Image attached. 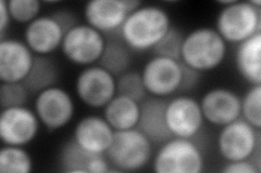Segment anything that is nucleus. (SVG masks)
Instances as JSON below:
<instances>
[{
	"instance_id": "obj_1",
	"label": "nucleus",
	"mask_w": 261,
	"mask_h": 173,
	"mask_svg": "<svg viewBox=\"0 0 261 173\" xmlns=\"http://www.w3.org/2000/svg\"><path fill=\"white\" fill-rule=\"evenodd\" d=\"M170 28V16L165 9L143 5L127 15L119 31L130 50L147 51L152 50Z\"/></svg>"
},
{
	"instance_id": "obj_2",
	"label": "nucleus",
	"mask_w": 261,
	"mask_h": 173,
	"mask_svg": "<svg viewBox=\"0 0 261 173\" xmlns=\"http://www.w3.org/2000/svg\"><path fill=\"white\" fill-rule=\"evenodd\" d=\"M226 51V43L216 29L196 28L184 37L181 62L199 73L208 72L223 63Z\"/></svg>"
},
{
	"instance_id": "obj_3",
	"label": "nucleus",
	"mask_w": 261,
	"mask_h": 173,
	"mask_svg": "<svg viewBox=\"0 0 261 173\" xmlns=\"http://www.w3.org/2000/svg\"><path fill=\"white\" fill-rule=\"evenodd\" d=\"M152 143L137 128L114 131L106 157L118 171H137L151 158Z\"/></svg>"
},
{
	"instance_id": "obj_4",
	"label": "nucleus",
	"mask_w": 261,
	"mask_h": 173,
	"mask_svg": "<svg viewBox=\"0 0 261 173\" xmlns=\"http://www.w3.org/2000/svg\"><path fill=\"white\" fill-rule=\"evenodd\" d=\"M205 159L194 140L171 137L162 143L153 158L152 168L158 173H199Z\"/></svg>"
},
{
	"instance_id": "obj_5",
	"label": "nucleus",
	"mask_w": 261,
	"mask_h": 173,
	"mask_svg": "<svg viewBox=\"0 0 261 173\" xmlns=\"http://www.w3.org/2000/svg\"><path fill=\"white\" fill-rule=\"evenodd\" d=\"M216 30L225 43L241 44L261 32V9L249 2H234L220 11Z\"/></svg>"
},
{
	"instance_id": "obj_6",
	"label": "nucleus",
	"mask_w": 261,
	"mask_h": 173,
	"mask_svg": "<svg viewBox=\"0 0 261 173\" xmlns=\"http://www.w3.org/2000/svg\"><path fill=\"white\" fill-rule=\"evenodd\" d=\"M106 46V38L88 24H77L65 32L61 51L67 60L80 66H92L99 61Z\"/></svg>"
},
{
	"instance_id": "obj_7",
	"label": "nucleus",
	"mask_w": 261,
	"mask_h": 173,
	"mask_svg": "<svg viewBox=\"0 0 261 173\" xmlns=\"http://www.w3.org/2000/svg\"><path fill=\"white\" fill-rule=\"evenodd\" d=\"M260 129L243 118L222 127L218 136V150L226 161L249 159L260 147Z\"/></svg>"
},
{
	"instance_id": "obj_8",
	"label": "nucleus",
	"mask_w": 261,
	"mask_h": 173,
	"mask_svg": "<svg viewBox=\"0 0 261 173\" xmlns=\"http://www.w3.org/2000/svg\"><path fill=\"white\" fill-rule=\"evenodd\" d=\"M141 74L148 94L157 97H167L181 90L183 63L154 55L145 64Z\"/></svg>"
},
{
	"instance_id": "obj_9",
	"label": "nucleus",
	"mask_w": 261,
	"mask_h": 173,
	"mask_svg": "<svg viewBox=\"0 0 261 173\" xmlns=\"http://www.w3.org/2000/svg\"><path fill=\"white\" fill-rule=\"evenodd\" d=\"M75 91L86 106L102 109L117 95V78L99 65H92L79 74Z\"/></svg>"
},
{
	"instance_id": "obj_10",
	"label": "nucleus",
	"mask_w": 261,
	"mask_h": 173,
	"mask_svg": "<svg viewBox=\"0 0 261 173\" xmlns=\"http://www.w3.org/2000/svg\"><path fill=\"white\" fill-rule=\"evenodd\" d=\"M74 112L72 96L60 87L54 86L36 94L35 113L48 130L54 131L67 126Z\"/></svg>"
},
{
	"instance_id": "obj_11",
	"label": "nucleus",
	"mask_w": 261,
	"mask_h": 173,
	"mask_svg": "<svg viewBox=\"0 0 261 173\" xmlns=\"http://www.w3.org/2000/svg\"><path fill=\"white\" fill-rule=\"evenodd\" d=\"M200 104L195 98L178 95L171 98L166 107V121L173 136L193 140L203 126Z\"/></svg>"
},
{
	"instance_id": "obj_12",
	"label": "nucleus",
	"mask_w": 261,
	"mask_h": 173,
	"mask_svg": "<svg viewBox=\"0 0 261 173\" xmlns=\"http://www.w3.org/2000/svg\"><path fill=\"white\" fill-rule=\"evenodd\" d=\"M39 119L25 106L4 109L0 115V139L5 145L24 146L35 140Z\"/></svg>"
},
{
	"instance_id": "obj_13",
	"label": "nucleus",
	"mask_w": 261,
	"mask_h": 173,
	"mask_svg": "<svg viewBox=\"0 0 261 173\" xmlns=\"http://www.w3.org/2000/svg\"><path fill=\"white\" fill-rule=\"evenodd\" d=\"M203 119L223 127L241 118V96L226 88H215L203 94L200 101Z\"/></svg>"
},
{
	"instance_id": "obj_14",
	"label": "nucleus",
	"mask_w": 261,
	"mask_h": 173,
	"mask_svg": "<svg viewBox=\"0 0 261 173\" xmlns=\"http://www.w3.org/2000/svg\"><path fill=\"white\" fill-rule=\"evenodd\" d=\"M35 54L24 41L8 38L0 40V80L23 82L34 63Z\"/></svg>"
},
{
	"instance_id": "obj_15",
	"label": "nucleus",
	"mask_w": 261,
	"mask_h": 173,
	"mask_svg": "<svg viewBox=\"0 0 261 173\" xmlns=\"http://www.w3.org/2000/svg\"><path fill=\"white\" fill-rule=\"evenodd\" d=\"M128 14L125 0H92L84 8L88 25L102 34L120 30Z\"/></svg>"
},
{
	"instance_id": "obj_16",
	"label": "nucleus",
	"mask_w": 261,
	"mask_h": 173,
	"mask_svg": "<svg viewBox=\"0 0 261 173\" xmlns=\"http://www.w3.org/2000/svg\"><path fill=\"white\" fill-rule=\"evenodd\" d=\"M64 32L51 15H40L28 24L24 43L36 55H49L61 47Z\"/></svg>"
},
{
	"instance_id": "obj_17",
	"label": "nucleus",
	"mask_w": 261,
	"mask_h": 173,
	"mask_svg": "<svg viewBox=\"0 0 261 173\" xmlns=\"http://www.w3.org/2000/svg\"><path fill=\"white\" fill-rule=\"evenodd\" d=\"M58 161L60 169L67 173H106L111 171V164L106 155L87 152L73 139L62 145Z\"/></svg>"
},
{
	"instance_id": "obj_18",
	"label": "nucleus",
	"mask_w": 261,
	"mask_h": 173,
	"mask_svg": "<svg viewBox=\"0 0 261 173\" xmlns=\"http://www.w3.org/2000/svg\"><path fill=\"white\" fill-rule=\"evenodd\" d=\"M167 103L165 97L157 96L146 97L141 103L140 120L136 128L152 144H162L173 137L166 121Z\"/></svg>"
},
{
	"instance_id": "obj_19",
	"label": "nucleus",
	"mask_w": 261,
	"mask_h": 173,
	"mask_svg": "<svg viewBox=\"0 0 261 173\" xmlns=\"http://www.w3.org/2000/svg\"><path fill=\"white\" fill-rule=\"evenodd\" d=\"M113 134L114 130L105 118L86 116L76 123L73 140L87 152L105 155L112 142Z\"/></svg>"
},
{
	"instance_id": "obj_20",
	"label": "nucleus",
	"mask_w": 261,
	"mask_h": 173,
	"mask_svg": "<svg viewBox=\"0 0 261 173\" xmlns=\"http://www.w3.org/2000/svg\"><path fill=\"white\" fill-rule=\"evenodd\" d=\"M235 63L243 79L251 86L261 85V32L239 44Z\"/></svg>"
},
{
	"instance_id": "obj_21",
	"label": "nucleus",
	"mask_w": 261,
	"mask_h": 173,
	"mask_svg": "<svg viewBox=\"0 0 261 173\" xmlns=\"http://www.w3.org/2000/svg\"><path fill=\"white\" fill-rule=\"evenodd\" d=\"M140 114L141 103L120 94H117L103 107V118L114 131L136 128Z\"/></svg>"
},
{
	"instance_id": "obj_22",
	"label": "nucleus",
	"mask_w": 261,
	"mask_h": 173,
	"mask_svg": "<svg viewBox=\"0 0 261 173\" xmlns=\"http://www.w3.org/2000/svg\"><path fill=\"white\" fill-rule=\"evenodd\" d=\"M59 78V68L49 55H36L34 63L23 85L30 93L38 94L44 90L56 86Z\"/></svg>"
},
{
	"instance_id": "obj_23",
	"label": "nucleus",
	"mask_w": 261,
	"mask_h": 173,
	"mask_svg": "<svg viewBox=\"0 0 261 173\" xmlns=\"http://www.w3.org/2000/svg\"><path fill=\"white\" fill-rule=\"evenodd\" d=\"M130 64H132V53L123 41H106L103 52L98 61L99 66L108 71L117 78L128 71Z\"/></svg>"
},
{
	"instance_id": "obj_24",
	"label": "nucleus",
	"mask_w": 261,
	"mask_h": 173,
	"mask_svg": "<svg viewBox=\"0 0 261 173\" xmlns=\"http://www.w3.org/2000/svg\"><path fill=\"white\" fill-rule=\"evenodd\" d=\"M33 161L30 154L21 146L5 145L0 151V172L30 173Z\"/></svg>"
},
{
	"instance_id": "obj_25",
	"label": "nucleus",
	"mask_w": 261,
	"mask_h": 173,
	"mask_svg": "<svg viewBox=\"0 0 261 173\" xmlns=\"http://www.w3.org/2000/svg\"><path fill=\"white\" fill-rule=\"evenodd\" d=\"M117 94L124 95L137 103H142L148 94L142 74L135 71H127L117 77Z\"/></svg>"
},
{
	"instance_id": "obj_26",
	"label": "nucleus",
	"mask_w": 261,
	"mask_h": 173,
	"mask_svg": "<svg viewBox=\"0 0 261 173\" xmlns=\"http://www.w3.org/2000/svg\"><path fill=\"white\" fill-rule=\"evenodd\" d=\"M241 117L256 129L261 128V85L251 86L242 98Z\"/></svg>"
},
{
	"instance_id": "obj_27",
	"label": "nucleus",
	"mask_w": 261,
	"mask_h": 173,
	"mask_svg": "<svg viewBox=\"0 0 261 173\" xmlns=\"http://www.w3.org/2000/svg\"><path fill=\"white\" fill-rule=\"evenodd\" d=\"M184 37L185 35H183L181 30L171 26L167 34L162 37V39L152 49L154 55L181 61Z\"/></svg>"
},
{
	"instance_id": "obj_28",
	"label": "nucleus",
	"mask_w": 261,
	"mask_h": 173,
	"mask_svg": "<svg viewBox=\"0 0 261 173\" xmlns=\"http://www.w3.org/2000/svg\"><path fill=\"white\" fill-rule=\"evenodd\" d=\"M30 94L23 82H2L0 104L3 110L9 109V107L25 106Z\"/></svg>"
},
{
	"instance_id": "obj_29",
	"label": "nucleus",
	"mask_w": 261,
	"mask_h": 173,
	"mask_svg": "<svg viewBox=\"0 0 261 173\" xmlns=\"http://www.w3.org/2000/svg\"><path fill=\"white\" fill-rule=\"evenodd\" d=\"M40 3L38 0H10L8 2V9L11 20L21 24H30L38 18L40 12Z\"/></svg>"
},
{
	"instance_id": "obj_30",
	"label": "nucleus",
	"mask_w": 261,
	"mask_h": 173,
	"mask_svg": "<svg viewBox=\"0 0 261 173\" xmlns=\"http://www.w3.org/2000/svg\"><path fill=\"white\" fill-rule=\"evenodd\" d=\"M50 15L53 16L54 20L59 24L64 34L79 24L76 15L70 10H57L53 12Z\"/></svg>"
},
{
	"instance_id": "obj_31",
	"label": "nucleus",
	"mask_w": 261,
	"mask_h": 173,
	"mask_svg": "<svg viewBox=\"0 0 261 173\" xmlns=\"http://www.w3.org/2000/svg\"><path fill=\"white\" fill-rule=\"evenodd\" d=\"M224 173H259L260 170L249 159L227 161L222 169Z\"/></svg>"
},
{
	"instance_id": "obj_32",
	"label": "nucleus",
	"mask_w": 261,
	"mask_h": 173,
	"mask_svg": "<svg viewBox=\"0 0 261 173\" xmlns=\"http://www.w3.org/2000/svg\"><path fill=\"white\" fill-rule=\"evenodd\" d=\"M183 63V62H182ZM200 80V73L187 66L183 63V77L179 92H189L198 85Z\"/></svg>"
},
{
	"instance_id": "obj_33",
	"label": "nucleus",
	"mask_w": 261,
	"mask_h": 173,
	"mask_svg": "<svg viewBox=\"0 0 261 173\" xmlns=\"http://www.w3.org/2000/svg\"><path fill=\"white\" fill-rule=\"evenodd\" d=\"M11 16L6 0H0V39H6V29L9 26Z\"/></svg>"
},
{
	"instance_id": "obj_34",
	"label": "nucleus",
	"mask_w": 261,
	"mask_h": 173,
	"mask_svg": "<svg viewBox=\"0 0 261 173\" xmlns=\"http://www.w3.org/2000/svg\"><path fill=\"white\" fill-rule=\"evenodd\" d=\"M249 3L254 7H256V8H260L261 7V2H260V0H250Z\"/></svg>"
},
{
	"instance_id": "obj_35",
	"label": "nucleus",
	"mask_w": 261,
	"mask_h": 173,
	"mask_svg": "<svg viewBox=\"0 0 261 173\" xmlns=\"http://www.w3.org/2000/svg\"><path fill=\"white\" fill-rule=\"evenodd\" d=\"M233 2H234V0H231V2H219V4H220V5H223V6L226 7V6H228V5H231Z\"/></svg>"
}]
</instances>
